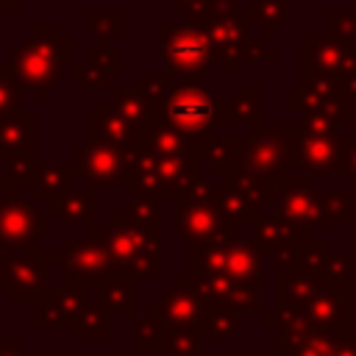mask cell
<instances>
[{
    "label": "cell",
    "mask_w": 356,
    "mask_h": 356,
    "mask_svg": "<svg viewBox=\"0 0 356 356\" xmlns=\"http://www.w3.org/2000/svg\"><path fill=\"white\" fill-rule=\"evenodd\" d=\"M192 286L217 306L231 312L261 314V248L253 239H234L186 253Z\"/></svg>",
    "instance_id": "cell-1"
},
{
    "label": "cell",
    "mask_w": 356,
    "mask_h": 356,
    "mask_svg": "<svg viewBox=\"0 0 356 356\" xmlns=\"http://www.w3.org/2000/svg\"><path fill=\"white\" fill-rule=\"evenodd\" d=\"M72 36H67L58 22H42L19 47L11 50L8 67L22 89H31L36 100H44L47 92L61 81V64L72 61Z\"/></svg>",
    "instance_id": "cell-2"
},
{
    "label": "cell",
    "mask_w": 356,
    "mask_h": 356,
    "mask_svg": "<svg viewBox=\"0 0 356 356\" xmlns=\"http://www.w3.org/2000/svg\"><path fill=\"white\" fill-rule=\"evenodd\" d=\"M211 181L203 175H195L172 200V220L175 234L181 242H186L189 250L214 248L236 239V222H231L211 200Z\"/></svg>",
    "instance_id": "cell-3"
},
{
    "label": "cell",
    "mask_w": 356,
    "mask_h": 356,
    "mask_svg": "<svg viewBox=\"0 0 356 356\" xmlns=\"http://www.w3.org/2000/svg\"><path fill=\"white\" fill-rule=\"evenodd\" d=\"M275 214L303 225V228H317V225H350V189H323L314 184L309 175H289L284 186L275 189L273 195Z\"/></svg>",
    "instance_id": "cell-4"
},
{
    "label": "cell",
    "mask_w": 356,
    "mask_h": 356,
    "mask_svg": "<svg viewBox=\"0 0 356 356\" xmlns=\"http://www.w3.org/2000/svg\"><path fill=\"white\" fill-rule=\"evenodd\" d=\"M153 120L181 131L192 139H203V136H209V131L214 125H236L234 97L222 100V97L211 95L200 83V78H186L184 83H178V89L161 106H156Z\"/></svg>",
    "instance_id": "cell-5"
},
{
    "label": "cell",
    "mask_w": 356,
    "mask_h": 356,
    "mask_svg": "<svg viewBox=\"0 0 356 356\" xmlns=\"http://www.w3.org/2000/svg\"><path fill=\"white\" fill-rule=\"evenodd\" d=\"M92 231L100 236L111 259L122 273H131L136 278H156L161 273V231L159 228H142L125 220L120 211L108 217V222L92 225Z\"/></svg>",
    "instance_id": "cell-6"
},
{
    "label": "cell",
    "mask_w": 356,
    "mask_h": 356,
    "mask_svg": "<svg viewBox=\"0 0 356 356\" xmlns=\"http://www.w3.org/2000/svg\"><path fill=\"white\" fill-rule=\"evenodd\" d=\"M295 125H261L236 142L234 167L261 178L273 192L289 181V150Z\"/></svg>",
    "instance_id": "cell-7"
},
{
    "label": "cell",
    "mask_w": 356,
    "mask_h": 356,
    "mask_svg": "<svg viewBox=\"0 0 356 356\" xmlns=\"http://www.w3.org/2000/svg\"><path fill=\"white\" fill-rule=\"evenodd\" d=\"M161 33V58L164 72L175 78H200L211 75L217 67H222V56L211 36L195 25V22H164L159 28Z\"/></svg>",
    "instance_id": "cell-8"
},
{
    "label": "cell",
    "mask_w": 356,
    "mask_h": 356,
    "mask_svg": "<svg viewBox=\"0 0 356 356\" xmlns=\"http://www.w3.org/2000/svg\"><path fill=\"white\" fill-rule=\"evenodd\" d=\"M58 270H61V286L64 289H103L111 278L122 275L100 236L86 228L81 239H61L58 250Z\"/></svg>",
    "instance_id": "cell-9"
},
{
    "label": "cell",
    "mask_w": 356,
    "mask_h": 356,
    "mask_svg": "<svg viewBox=\"0 0 356 356\" xmlns=\"http://www.w3.org/2000/svg\"><path fill=\"white\" fill-rule=\"evenodd\" d=\"M197 25L217 44L225 75H236L242 61H273L275 58V53L264 44V39L253 33V22L248 11L242 8L222 11V14H206Z\"/></svg>",
    "instance_id": "cell-10"
},
{
    "label": "cell",
    "mask_w": 356,
    "mask_h": 356,
    "mask_svg": "<svg viewBox=\"0 0 356 356\" xmlns=\"http://www.w3.org/2000/svg\"><path fill=\"white\" fill-rule=\"evenodd\" d=\"M339 86L356 103V47L339 44L325 33L300 39V83Z\"/></svg>",
    "instance_id": "cell-11"
},
{
    "label": "cell",
    "mask_w": 356,
    "mask_h": 356,
    "mask_svg": "<svg viewBox=\"0 0 356 356\" xmlns=\"http://www.w3.org/2000/svg\"><path fill=\"white\" fill-rule=\"evenodd\" d=\"M131 175L136 195H147L153 200H175V195L195 175H200V161L170 159L150 150H139L131 159Z\"/></svg>",
    "instance_id": "cell-12"
},
{
    "label": "cell",
    "mask_w": 356,
    "mask_h": 356,
    "mask_svg": "<svg viewBox=\"0 0 356 356\" xmlns=\"http://www.w3.org/2000/svg\"><path fill=\"white\" fill-rule=\"evenodd\" d=\"M58 264L47 250H0V289L14 303H36L47 289V267Z\"/></svg>",
    "instance_id": "cell-13"
},
{
    "label": "cell",
    "mask_w": 356,
    "mask_h": 356,
    "mask_svg": "<svg viewBox=\"0 0 356 356\" xmlns=\"http://www.w3.org/2000/svg\"><path fill=\"white\" fill-rule=\"evenodd\" d=\"M131 159L128 153L111 147V145H100L86 139L83 147H78L72 153V170L75 178H83L92 189H108V186H128L134 189V175H131Z\"/></svg>",
    "instance_id": "cell-14"
},
{
    "label": "cell",
    "mask_w": 356,
    "mask_h": 356,
    "mask_svg": "<svg viewBox=\"0 0 356 356\" xmlns=\"http://www.w3.org/2000/svg\"><path fill=\"white\" fill-rule=\"evenodd\" d=\"M36 114L19 111L0 122V167L31 189L36 170Z\"/></svg>",
    "instance_id": "cell-15"
},
{
    "label": "cell",
    "mask_w": 356,
    "mask_h": 356,
    "mask_svg": "<svg viewBox=\"0 0 356 356\" xmlns=\"http://www.w3.org/2000/svg\"><path fill=\"white\" fill-rule=\"evenodd\" d=\"M47 236V211L36 200L11 195L0 200V250H33Z\"/></svg>",
    "instance_id": "cell-16"
},
{
    "label": "cell",
    "mask_w": 356,
    "mask_h": 356,
    "mask_svg": "<svg viewBox=\"0 0 356 356\" xmlns=\"http://www.w3.org/2000/svg\"><path fill=\"white\" fill-rule=\"evenodd\" d=\"M286 108L295 111V114H300V117L325 120L337 131L342 125H350V120H353V114H350L353 100L339 86L320 83V81L289 86V92H286Z\"/></svg>",
    "instance_id": "cell-17"
},
{
    "label": "cell",
    "mask_w": 356,
    "mask_h": 356,
    "mask_svg": "<svg viewBox=\"0 0 356 356\" xmlns=\"http://www.w3.org/2000/svg\"><path fill=\"white\" fill-rule=\"evenodd\" d=\"M342 153V136L339 134H312L295 125L292 134V150H289V164L300 170V175L320 178L325 172H334L339 164Z\"/></svg>",
    "instance_id": "cell-18"
},
{
    "label": "cell",
    "mask_w": 356,
    "mask_h": 356,
    "mask_svg": "<svg viewBox=\"0 0 356 356\" xmlns=\"http://www.w3.org/2000/svg\"><path fill=\"white\" fill-rule=\"evenodd\" d=\"M83 131H86V139L111 145L128 156H136L142 147V128H136L131 120H125L108 97L100 100L97 108L83 117Z\"/></svg>",
    "instance_id": "cell-19"
},
{
    "label": "cell",
    "mask_w": 356,
    "mask_h": 356,
    "mask_svg": "<svg viewBox=\"0 0 356 356\" xmlns=\"http://www.w3.org/2000/svg\"><path fill=\"white\" fill-rule=\"evenodd\" d=\"M309 239H314L312 228L295 225L278 214L261 217L253 225V242L261 248V253H275V264H289Z\"/></svg>",
    "instance_id": "cell-20"
},
{
    "label": "cell",
    "mask_w": 356,
    "mask_h": 356,
    "mask_svg": "<svg viewBox=\"0 0 356 356\" xmlns=\"http://www.w3.org/2000/svg\"><path fill=\"white\" fill-rule=\"evenodd\" d=\"M125 70V53L120 47H89L81 61L72 64V83L78 89H111V81L122 75Z\"/></svg>",
    "instance_id": "cell-21"
},
{
    "label": "cell",
    "mask_w": 356,
    "mask_h": 356,
    "mask_svg": "<svg viewBox=\"0 0 356 356\" xmlns=\"http://www.w3.org/2000/svg\"><path fill=\"white\" fill-rule=\"evenodd\" d=\"M75 181V170L72 164H61V161H39L31 178V192L33 200L44 206V211H56L58 200L72 189Z\"/></svg>",
    "instance_id": "cell-22"
},
{
    "label": "cell",
    "mask_w": 356,
    "mask_h": 356,
    "mask_svg": "<svg viewBox=\"0 0 356 356\" xmlns=\"http://www.w3.org/2000/svg\"><path fill=\"white\" fill-rule=\"evenodd\" d=\"M86 292L83 289H50L42 300L33 303L36 309V325L39 328H61V325H70L75 323L78 312L86 306L83 303Z\"/></svg>",
    "instance_id": "cell-23"
},
{
    "label": "cell",
    "mask_w": 356,
    "mask_h": 356,
    "mask_svg": "<svg viewBox=\"0 0 356 356\" xmlns=\"http://www.w3.org/2000/svg\"><path fill=\"white\" fill-rule=\"evenodd\" d=\"M139 150H150L159 156H170V159H186V161H200L197 153V139L164 125V122H150L147 128H142V147Z\"/></svg>",
    "instance_id": "cell-24"
},
{
    "label": "cell",
    "mask_w": 356,
    "mask_h": 356,
    "mask_svg": "<svg viewBox=\"0 0 356 356\" xmlns=\"http://www.w3.org/2000/svg\"><path fill=\"white\" fill-rule=\"evenodd\" d=\"M53 214L61 222H67V225H83V228L97 225V189H92V186H83V189L72 186L58 200Z\"/></svg>",
    "instance_id": "cell-25"
},
{
    "label": "cell",
    "mask_w": 356,
    "mask_h": 356,
    "mask_svg": "<svg viewBox=\"0 0 356 356\" xmlns=\"http://www.w3.org/2000/svg\"><path fill=\"white\" fill-rule=\"evenodd\" d=\"M108 100H111L114 108H117L125 120H131L136 128H147V125L153 122L156 108H153V103L145 97V92H142L139 86H111Z\"/></svg>",
    "instance_id": "cell-26"
},
{
    "label": "cell",
    "mask_w": 356,
    "mask_h": 356,
    "mask_svg": "<svg viewBox=\"0 0 356 356\" xmlns=\"http://www.w3.org/2000/svg\"><path fill=\"white\" fill-rule=\"evenodd\" d=\"M83 22L92 33L95 42H100V47H114V42L125 33V14L111 8V11H95L89 8L83 14Z\"/></svg>",
    "instance_id": "cell-27"
},
{
    "label": "cell",
    "mask_w": 356,
    "mask_h": 356,
    "mask_svg": "<svg viewBox=\"0 0 356 356\" xmlns=\"http://www.w3.org/2000/svg\"><path fill=\"white\" fill-rule=\"evenodd\" d=\"M103 306L106 309H114V312H122V314H136V275L131 273H122L117 278H111L103 289Z\"/></svg>",
    "instance_id": "cell-28"
},
{
    "label": "cell",
    "mask_w": 356,
    "mask_h": 356,
    "mask_svg": "<svg viewBox=\"0 0 356 356\" xmlns=\"http://www.w3.org/2000/svg\"><path fill=\"white\" fill-rule=\"evenodd\" d=\"M72 337L75 339H108L111 337V323H108V309L100 306H83L72 323Z\"/></svg>",
    "instance_id": "cell-29"
},
{
    "label": "cell",
    "mask_w": 356,
    "mask_h": 356,
    "mask_svg": "<svg viewBox=\"0 0 356 356\" xmlns=\"http://www.w3.org/2000/svg\"><path fill=\"white\" fill-rule=\"evenodd\" d=\"M286 11H289V0H250V6H248V17L253 25H259L261 39L275 36Z\"/></svg>",
    "instance_id": "cell-30"
},
{
    "label": "cell",
    "mask_w": 356,
    "mask_h": 356,
    "mask_svg": "<svg viewBox=\"0 0 356 356\" xmlns=\"http://www.w3.org/2000/svg\"><path fill=\"white\" fill-rule=\"evenodd\" d=\"M234 114L236 125H245L248 131L261 128V86H242L234 95Z\"/></svg>",
    "instance_id": "cell-31"
},
{
    "label": "cell",
    "mask_w": 356,
    "mask_h": 356,
    "mask_svg": "<svg viewBox=\"0 0 356 356\" xmlns=\"http://www.w3.org/2000/svg\"><path fill=\"white\" fill-rule=\"evenodd\" d=\"M125 220H131L134 225H142V228H159L161 231V211H159V200L147 197V195H134L122 211H120Z\"/></svg>",
    "instance_id": "cell-32"
},
{
    "label": "cell",
    "mask_w": 356,
    "mask_h": 356,
    "mask_svg": "<svg viewBox=\"0 0 356 356\" xmlns=\"http://www.w3.org/2000/svg\"><path fill=\"white\" fill-rule=\"evenodd\" d=\"M134 86H139L145 92V97L153 103V108H156L178 89V78L170 75V72H139Z\"/></svg>",
    "instance_id": "cell-33"
},
{
    "label": "cell",
    "mask_w": 356,
    "mask_h": 356,
    "mask_svg": "<svg viewBox=\"0 0 356 356\" xmlns=\"http://www.w3.org/2000/svg\"><path fill=\"white\" fill-rule=\"evenodd\" d=\"M19 103H22V86L14 78L8 61H0V122L6 117L19 114Z\"/></svg>",
    "instance_id": "cell-34"
},
{
    "label": "cell",
    "mask_w": 356,
    "mask_h": 356,
    "mask_svg": "<svg viewBox=\"0 0 356 356\" xmlns=\"http://www.w3.org/2000/svg\"><path fill=\"white\" fill-rule=\"evenodd\" d=\"M325 36L339 44L356 47V11H328L325 14Z\"/></svg>",
    "instance_id": "cell-35"
},
{
    "label": "cell",
    "mask_w": 356,
    "mask_h": 356,
    "mask_svg": "<svg viewBox=\"0 0 356 356\" xmlns=\"http://www.w3.org/2000/svg\"><path fill=\"white\" fill-rule=\"evenodd\" d=\"M334 172L348 178L350 186H356V136H342V153Z\"/></svg>",
    "instance_id": "cell-36"
},
{
    "label": "cell",
    "mask_w": 356,
    "mask_h": 356,
    "mask_svg": "<svg viewBox=\"0 0 356 356\" xmlns=\"http://www.w3.org/2000/svg\"><path fill=\"white\" fill-rule=\"evenodd\" d=\"M170 3L178 14L186 17V22H195V25L206 17V8H209V0H170Z\"/></svg>",
    "instance_id": "cell-37"
},
{
    "label": "cell",
    "mask_w": 356,
    "mask_h": 356,
    "mask_svg": "<svg viewBox=\"0 0 356 356\" xmlns=\"http://www.w3.org/2000/svg\"><path fill=\"white\" fill-rule=\"evenodd\" d=\"M28 186L22 184V181H17V178H11L8 172H3L0 175V200H6V197H11V195H22Z\"/></svg>",
    "instance_id": "cell-38"
},
{
    "label": "cell",
    "mask_w": 356,
    "mask_h": 356,
    "mask_svg": "<svg viewBox=\"0 0 356 356\" xmlns=\"http://www.w3.org/2000/svg\"><path fill=\"white\" fill-rule=\"evenodd\" d=\"M0 356H33V353H28L25 348H22V342H3L0 339Z\"/></svg>",
    "instance_id": "cell-39"
},
{
    "label": "cell",
    "mask_w": 356,
    "mask_h": 356,
    "mask_svg": "<svg viewBox=\"0 0 356 356\" xmlns=\"http://www.w3.org/2000/svg\"><path fill=\"white\" fill-rule=\"evenodd\" d=\"M234 8H236V0H209L206 14H222V11H234Z\"/></svg>",
    "instance_id": "cell-40"
},
{
    "label": "cell",
    "mask_w": 356,
    "mask_h": 356,
    "mask_svg": "<svg viewBox=\"0 0 356 356\" xmlns=\"http://www.w3.org/2000/svg\"><path fill=\"white\" fill-rule=\"evenodd\" d=\"M8 11H22V0H0V14Z\"/></svg>",
    "instance_id": "cell-41"
}]
</instances>
